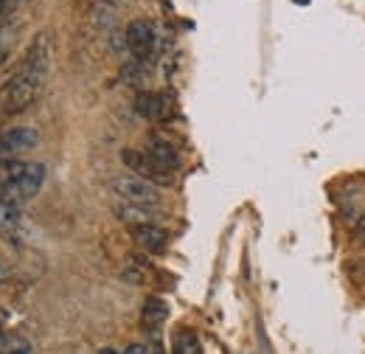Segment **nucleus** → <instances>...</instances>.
<instances>
[{
  "label": "nucleus",
  "mask_w": 365,
  "mask_h": 354,
  "mask_svg": "<svg viewBox=\"0 0 365 354\" xmlns=\"http://www.w3.org/2000/svg\"><path fill=\"white\" fill-rule=\"evenodd\" d=\"M48 65H51V40H48V34H37L34 43L29 45L20 68L11 74L6 88L0 90V107L6 113L29 110L46 85Z\"/></svg>",
  "instance_id": "nucleus-1"
},
{
  "label": "nucleus",
  "mask_w": 365,
  "mask_h": 354,
  "mask_svg": "<svg viewBox=\"0 0 365 354\" xmlns=\"http://www.w3.org/2000/svg\"><path fill=\"white\" fill-rule=\"evenodd\" d=\"M46 180V166L40 163H20V161H6L3 166V183H0V200L9 206H20L31 200Z\"/></svg>",
  "instance_id": "nucleus-2"
},
{
  "label": "nucleus",
  "mask_w": 365,
  "mask_h": 354,
  "mask_svg": "<svg viewBox=\"0 0 365 354\" xmlns=\"http://www.w3.org/2000/svg\"><path fill=\"white\" fill-rule=\"evenodd\" d=\"M113 191L121 197V203H133V206H158L160 203V188L143 177H133V175H121L113 177Z\"/></svg>",
  "instance_id": "nucleus-3"
},
{
  "label": "nucleus",
  "mask_w": 365,
  "mask_h": 354,
  "mask_svg": "<svg viewBox=\"0 0 365 354\" xmlns=\"http://www.w3.org/2000/svg\"><path fill=\"white\" fill-rule=\"evenodd\" d=\"M124 45H127V51L135 56V62L152 59V54H155V29H152L146 20H133V23L127 26Z\"/></svg>",
  "instance_id": "nucleus-4"
},
{
  "label": "nucleus",
  "mask_w": 365,
  "mask_h": 354,
  "mask_svg": "<svg viewBox=\"0 0 365 354\" xmlns=\"http://www.w3.org/2000/svg\"><path fill=\"white\" fill-rule=\"evenodd\" d=\"M40 133L34 127H14V130H6L0 133V158H14L20 152H29L31 146H37Z\"/></svg>",
  "instance_id": "nucleus-5"
},
{
  "label": "nucleus",
  "mask_w": 365,
  "mask_h": 354,
  "mask_svg": "<svg viewBox=\"0 0 365 354\" xmlns=\"http://www.w3.org/2000/svg\"><path fill=\"white\" fill-rule=\"evenodd\" d=\"M135 113L146 121H163L169 116V98L163 93H138L135 98Z\"/></svg>",
  "instance_id": "nucleus-6"
},
{
  "label": "nucleus",
  "mask_w": 365,
  "mask_h": 354,
  "mask_svg": "<svg viewBox=\"0 0 365 354\" xmlns=\"http://www.w3.org/2000/svg\"><path fill=\"white\" fill-rule=\"evenodd\" d=\"M160 169H166V172H175L178 166H180V155H178V149L172 146V141H166V138H149V143H146V149H143Z\"/></svg>",
  "instance_id": "nucleus-7"
},
{
  "label": "nucleus",
  "mask_w": 365,
  "mask_h": 354,
  "mask_svg": "<svg viewBox=\"0 0 365 354\" xmlns=\"http://www.w3.org/2000/svg\"><path fill=\"white\" fill-rule=\"evenodd\" d=\"M133 239L143 251H152V253H160L166 251V242H169V233L160 228V225H133L130 228Z\"/></svg>",
  "instance_id": "nucleus-8"
},
{
  "label": "nucleus",
  "mask_w": 365,
  "mask_h": 354,
  "mask_svg": "<svg viewBox=\"0 0 365 354\" xmlns=\"http://www.w3.org/2000/svg\"><path fill=\"white\" fill-rule=\"evenodd\" d=\"M115 217L121 222H127L130 228L133 225H155L158 220V211L152 206H133V203H118L115 206Z\"/></svg>",
  "instance_id": "nucleus-9"
},
{
  "label": "nucleus",
  "mask_w": 365,
  "mask_h": 354,
  "mask_svg": "<svg viewBox=\"0 0 365 354\" xmlns=\"http://www.w3.org/2000/svg\"><path fill=\"white\" fill-rule=\"evenodd\" d=\"M166 318H169V307H166V301H160V298H146V301H143L140 323H143L146 329H158Z\"/></svg>",
  "instance_id": "nucleus-10"
},
{
  "label": "nucleus",
  "mask_w": 365,
  "mask_h": 354,
  "mask_svg": "<svg viewBox=\"0 0 365 354\" xmlns=\"http://www.w3.org/2000/svg\"><path fill=\"white\" fill-rule=\"evenodd\" d=\"M200 340H197V335L194 332H180L178 338H175V354H200Z\"/></svg>",
  "instance_id": "nucleus-11"
},
{
  "label": "nucleus",
  "mask_w": 365,
  "mask_h": 354,
  "mask_svg": "<svg viewBox=\"0 0 365 354\" xmlns=\"http://www.w3.org/2000/svg\"><path fill=\"white\" fill-rule=\"evenodd\" d=\"M17 225H20V211H17V206H9V203L0 200V231H11V228H17Z\"/></svg>",
  "instance_id": "nucleus-12"
},
{
  "label": "nucleus",
  "mask_w": 365,
  "mask_h": 354,
  "mask_svg": "<svg viewBox=\"0 0 365 354\" xmlns=\"http://www.w3.org/2000/svg\"><path fill=\"white\" fill-rule=\"evenodd\" d=\"M17 3L20 0H0V26L14 14V9H17Z\"/></svg>",
  "instance_id": "nucleus-13"
},
{
  "label": "nucleus",
  "mask_w": 365,
  "mask_h": 354,
  "mask_svg": "<svg viewBox=\"0 0 365 354\" xmlns=\"http://www.w3.org/2000/svg\"><path fill=\"white\" fill-rule=\"evenodd\" d=\"M354 239L365 245V214L360 217V220H357V225H354Z\"/></svg>",
  "instance_id": "nucleus-14"
},
{
  "label": "nucleus",
  "mask_w": 365,
  "mask_h": 354,
  "mask_svg": "<svg viewBox=\"0 0 365 354\" xmlns=\"http://www.w3.org/2000/svg\"><path fill=\"white\" fill-rule=\"evenodd\" d=\"M124 354H152V349L143 346V343H133V346H127V352Z\"/></svg>",
  "instance_id": "nucleus-15"
},
{
  "label": "nucleus",
  "mask_w": 365,
  "mask_h": 354,
  "mask_svg": "<svg viewBox=\"0 0 365 354\" xmlns=\"http://www.w3.org/2000/svg\"><path fill=\"white\" fill-rule=\"evenodd\" d=\"M98 354H121V352H115V349H101Z\"/></svg>",
  "instance_id": "nucleus-16"
},
{
  "label": "nucleus",
  "mask_w": 365,
  "mask_h": 354,
  "mask_svg": "<svg viewBox=\"0 0 365 354\" xmlns=\"http://www.w3.org/2000/svg\"><path fill=\"white\" fill-rule=\"evenodd\" d=\"M101 3H110V6H115V3H124V0H101Z\"/></svg>",
  "instance_id": "nucleus-17"
},
{
  "label": "nucleus",
  "mask_w": 365,
  "mask_h": 354,
  "mask_svg": "<svg viewBox=\"0 0 365 354\" xmlns=\"http://www.w3.org/2000/svg\"><path fill=\"white\" fill-rule=\"evenodd\" d=\"M295 3H309V0H295Z\"/></svg>",
  "instance_id": "nucleus-18"
},
{
  "label": "nucleus",
  "mask_w": 365,
  "mask_h": 354,
  "mask_svg": "<svg viewBox=\"0 0 365 354\" xmlns=\"http://www.w3.org/2000/svg\"><path fill=\"white\" fill-rule=\"evenodd\" d=\"M0 278H3V265H0Z\"/></svg>",
  "instance_id": "nucleus-19"
},
{
  "label": "nucleus",
  "mask_w": 365,
  "mask_h": 354,
  "mask_svg": "<svg viewBox=\"0 0 365 354\" xmlns=\"http://www.w3.org/2000/svg\"><path fill=\"white\" fill-rule=\"evenodd\" d=\"M152 354H160V352H152Z\"/></svg>",
  "instance_id": "nucleus-20"
}]
</instances>
